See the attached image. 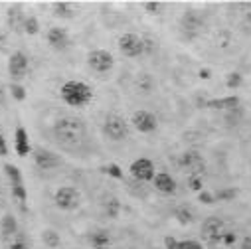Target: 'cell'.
Segmentation results:
<instances>
[{"mask_svg":"<svg viewBox=\"0 0 251 249\" xmlns=\"http://www.w3.org/2000/svg\"><path fill=\"white\" fill-rule=\"evenodd\" d=\"M133 87L141 95H151L156 89V79L149 72H141V74H137V77L133 81Z\"/></svg>","mask_w":251,"mask_h":249,"instance_id":"cell-17","label":"cell"},{"mask_svg":"<svg viewBox=\"0 0 251 249\" xmlns=\"http://www.w3.org/2000/svg\"><path fill=\"white\" fill-rule=\"evenodd\" d=\"M243 117H245V111H243V107L239 105V107H235V109H231V111H226L224 121H226L227 127H237V124L243 121Z\"/></svg>","mask_w":251,"mask_h":249,"instance_id":"cell-25","label":"cell"},{"mask_svg":"<svg viewBox=\"0 0 251 249\" xmlns=\"http://www.w3.org/2000/svg\"><path fill=\"white\" fill-rule=\"evenodd\" d=\"M143 6L149 14H160L162 12V2H154V0H149V2H145Z\"/></svg>","mask_w":251,"mask_h":249,"instance_id":"cell-36","label":"cell"},{"mask_svg":"<svg viewBox=\"0 0 251 249\" xmlns=\"http://www.w3.org/2000/svg\"><path fill=\"white\" fill-rule=\"evenodd\" d=\"M239 97L237 95H227V97H218V99H210L204 103V107L208 109H214V111H231L235 107H239Z\"/></svg>","mask_w":251,"mask_h":249,"instance_id":"cell-18","label":"cell"},{"mask_svg":"<svg viewBox=\"0 0 251 249\" xmlns=\"http://www.w3.org/2000/svg\"><path fill=\"white\" fill-rule=\"evenodd\" d=\"M40 32V20L36 16H28L24 22V34L26 36H36Z\"/></svg>","mask_w":251,"mask_h":249,"instance_id":"cell-29","label":"cell"},{"mask_svg":"<svg viewBox=\"0 0 251 249\" xmlns=\"http://www.w3.org/2000/svg\"><path fill=\"white\" fill-rule=\"evenodd\" d=\"M239 247H241V249H251V235H245V237L241 239Z\"/></svg>","mask_w":251,"mask_h":249,"instance_id":"cell-41","label":"cell"},{"mask_svg":"<svg viewBox=\"0 0 251 249\" xmlns=\"http://www.w3.org/2000/svg\"><path fill=\"white\" fill-rule=\"evenodd\" d=\"M111 241L113 239H111V233L107 229H97L89 235V243L93 249H107L111 245Z\"/></svg>","mask_w":251,"mask_h":249,"instance_id":"cell-22","label":"cell"},{"mask_svg":"<svg viewBox=\"0 0 251 249\" xmlns=\"http://www.w3.org/2000/svg\"><path fill=\"white\" fill-rule=\"evenodd\" d=\"M51 141L72 156H85L91 150L89 129L81 117L64 115L51 127Z\"/></svg>","mask_w":251,"mask_h":249,"instance_id":"cell-1","label":"cell"},{"mask_svg":"<svg viewBox=\"0 0 251 249\" xmlns=\"http://www.w3.org/2000/svg\"><path fill=\"white\" fill-rule=\"evenodd\" d=\"M32 158H34V164L40 170H53V168H59L61 164H64V158H61L57 152H51L44 147L32 149Z\"/></svg>","mask_w":251,"mask_h":249,"instance_id":"cell-9","label":"cell"},{"mask_svg":"<svg viewBox=\"0 0 251 249\" xmlns=\"http://www.w3.org/2000/svg\"><path fill=\"white\" fill-rule=\"evenodd\" d=\"M103 135L113 141V143H121V141H127L131 135V127H129V121L125 119L123 115L117 113H109L103 121V127H101Z\"/></svg>","mask_w":251,"mask_h":249,"instance_id":"cell-3","label":"cell"},{"mask_svg":"<svg viewBox=\"0 0 251 249\" xmlns=\"http://www.w3.org/2000/svg\"><path fill=\"white\" fill-rule=\"evenodd\" d=\"M119 46V51L125 55V57H141L147 48H145V38L135 34V32H127V34H123L117 42Z\"/></svg>","mask_w":251,"mask_h":249,"instance_id":"cell-6","label":"cell"},{"mask_svg":"<svg viewBox=\"0 0 251 249\" xmlns=\"http://www.w3.org/2000/svg\"><path fill=\"white\" fill-rule=\"evenodd\" d=\"M180 26L188 36H196L204 28V18L198 10H186L180 18Z\"/></svg>","mask_w":251,"mask_h":249,"instance_id":"cell-14","label":"cell"},{"mask_svg":"<svg viewBox=\"0 0 251 249\" xmlns=\"http://www.w3.org/2000/svg\"><path fill=\"white\" fill-rule=\"evenodd\" d=\"M241 83H243V75H241L239 72H231V74H227V77H226V85H227V89H239Z\"/></svg>","mask_w":251,"mask_h":249,"instance_id":"cell-30","label":"cell"},{"mask_svg":"<svg viewBox=\"0 0 251 249\" xmlns=\"http://www.w3.org/2000/svg\"><path fill=\"white\" fill-rule=\"evenodd\" d=\"M226 233V224L218 216H210L202 222V237L208 245H218L222 243V237Z\"/></svg>","mask_w":251,"mask_h":249,"instance_id":"cell-7","label":"cell"},{"mask_svg":"<svg viewBox=\"0 0 251 249\" xmlns=\"http://www.w3.org/2000/svg\"><path fill=\"white\" fill-rule=\"evenodd\" d=\"M10 249H26V247H24V243H20V241H14V243L10 245Z\"/></svg>","mask_w":251,"mask_h":249,"instance_id":"cell-43","label":"cell"},{"mask_svg":"<svg viewBox=\"0 0 251 249\" xmlns=\"http://www.w3.org/2000/svg\"><path fill=\"white\" fill-rule=\"evenodd\" d=\"M93 87L85 81H79V79H70L61 85L59 89V97L66 105L70 107H77V109H83L87 107L91 101H93Z\"/></svg>","mask_w":251,"mask_h":249,"instance_id":"cell-2","label":"cell"},{"mask_svg":"<svg viewBox=\"0 0 251 249\" xmlns=\"http://www.w3.org/2000/svg\"><path fill=\"white\" fill-rule=\"evenodd\" d=\"M200 77L202 79H208L210 77V70H200Z\"/></svg>","mask_w":251,"mask_h":249,"instance_id":"cell-44","label":"cell"},{"mask_svg":"<svg viewBox=\"0 0 251 249\" xmlns=\"http://www.w3.org/2000/svg\"><path fill=\"white\" fill-rule=\"evenodd\" d=\"M28 70H30V57H28L24 51H20V50L12 51L10 57H8V74H10V77L14 79V83H16L18 79L26 77Z\"/></svg>","mask_w":251,"mask_h":249,"instance_id":"cell-11","label":"cell"},{"mask_svg":"<svg viewBox=\"0 0 251 249\" xmlns=\"http://www.w3.org/2000/svg\"><path fill=\"white\" fill-rule=\"evenodd\" d=\"M26 14L22 10L20 4H12L8 10H6V24L12 32H24V22H26Z\"/></svg>","mask_w":251,"mask_h":249,"instance_id":"cell-16","label":"cell"},{"mask_svg":"<svg viewBox=\"0 0 251 249\" xmlns=\"http://www.w3.org/2000/svg\"><path fill=\"white\" fill-rule=\"evenodd\" d=\"M178 249H206L204 243L196 241V239H182L178 241Z\"/></svg>","mask_w":251,"mask_h":249,"instance_id":"cell-34","label":"cell"},{"mask_svg":"<svg viewBox=\"0 0 251 249\" xmlns=\"http://www.w3.org/2000/svg\"><path fill=\"white\" fill-rule=\"evenodd\" d=\"M6 154H8V143L4 135H0V156H6Z\"/></svg>","mask_w":251,"mask_h":249,"instance_id":"cell-39","label":"cell"},{"mask_svg":"<svg viewBox=\"0 0 251 249\" xmlns=\"http://www.w3.org/2000/svg\"><path fill=\"white\" fill-rule=\"evenodd\" d=\"M87 66L95 74H109L115 68V57L107 50H91L87 53Z\"/></svg>","mask_w":251,"mask_h":249,"instance_id":"cell-8","label":"cell"},{"mask_svg":"<svg viewBox=\"0 0 251 249\" xmlns=\"http://www.w3.org/2000/svg\"><path fill=\"white\" fill-rule=\"evenodd\" d=\"M235 196H237V190H235V188H226V190H220V192L216 194V200L229 202V200H233Z\"/></svg>","mask_w":251,"mask_h":249,"instance_id":"cell-35","label":"cell"},{"mask_svg":"<svg viewBox=\"0 0 251 249\" xmlns=\"http://www.w3.org/2000/svg\"><path fill=\"white\" fill-rule=\"evenodd\" d=\"M53 204L61 212H75L81 206V194L74 186H61L53 194Z\"/></svg>","mask_w":251,"mask_h":249,"instance_id":"cell-4","label":"cell"},{"mask_svg":"<svg viewBox=\"0 0 251 249\" xmlns=\"http://www.w3.org/2000/svg\"><path fill=\"white\" fill-rule=\"evenodd\" d=\"M152 186H154V190L164 194V196H174L176 194V188H178V184L176 180L168 174V172H158L152 180Z\"/></svg>","mask_w":251,"mask_h":249,"instance_id":"cell-15","label":"cell"},{"mask_svg":"<svg viewBox=\"0 0 251 249\" xmlns=\"http://www.w3.org/2000/svg\"><path fill=\"white\" fill-rule=\"evenodd\" d=\"M12 198L20 204H24L28 200V192H26L24 186H12Z\"/></svg>","mask_w":251,"mask_h":249,"instance_id":"cell-33","label":"cell"},{"mask_svg":"<svg viewBox=\"0 0 251 249\" xmlns=\"http://www.w3.org/2000/svg\"><path fill=\"white\" fill-rule=\"evenodd\" d=\"M131 124L143 135H151L158 129V119L154 113L147 111V109H141V111H135L133 117H131Z\"/></svg>","mask_w":251,"mask_h":249,"instance_id":"cell-10","label":"cell"},{"mask_svg":"<svg viewBox=\"0 0 251 249\" xmlns=\"http://www.w3.org/2000/svg\"><path fill=\"white\" fill-rule=\"evenodd\" d=\"M40 237H42L46 249H57V247L61 245V237H59V233H57L55 229H51V227L42 229V235H40Z\"/></svg>","mask_w":251,"mask_h":249,"instance_id":"cell-24","label":"cell"},{"mask_svg":"<svg viewBox=\"0 0 251 249\" xmlns=\"http://www.w3.org/2000/svg\"><path fill=\"white\" fill-rule=\"evenodd\" d=\"M0 107H6V85L0 83Z\"/></svg>","mask_w":251,"mask_h":249,"instance_id":"cell-40","label":"cell"},{"mask_svg":"<svg viewBox=\"0 0 251 249\" xmlns=\"http://www.w3.org/2000/svg\"><path fill=\"white\" fill-rule=\"evenodd\" d=\"M51 14L61 20H72V18H75L77 8H75V4L66 2V0H57V2L51 4Z\"/></svg>","mask_w":251,"mask_h":249,"instance_id":"cell-20","label":"cell"},{"mask_svg":"<svg viewBox=\"0 0 251 249\" xmlns=\"http://www.w3.org/2000/svg\"><path fill=\"white\" fill-rule=\"evenodd\" d=\"M101 172L107 174L109 178L125 180V172H123V168H121L119 164H115V162H111V164H103V166H101Z\"/></svg>","mask_w":251,"mask_h":249,"instance_id":"cell-27","label":"cell"},{"mask_svg":"<svg viewBox=\"0 0 251 249\" xmlns=\"http://www.w3.org/2000/svg\"><path fill=\"white\" fill-rule=\"evenodd\" d=\"M46 40H48V46L55 51H66L70 46H72V38L68 34L66 28H61V26H53L48 30L46 34Z\"/></svg>","mask_w":251,"mask_h":249,"instance_id":"cell-13","label":"cell"},{"mask_svg":"<svg viewBox=\"0 0 251 249\" xmlns=\"http://www.w3.org/2000/svg\"><path fill=\"white\" fill-rule=\"evenodd\" d=\"M131 176L139 182V184H147V182H152L154 176H156V168H154V162L151 158H137L133 164H131Z\"/></svg>","mask_w":251,"mask_h":249,"instance_id":"cell-12","label":"cell"},{"mask_svg":"<svg viewBox=\"0 0 251 249\" xmlns=\"http://www.w3.org/2000/svg\"><path fill=\"white\" fill-rule=\"evenodd\" d=\"M4 46H6V36L0 34V51H4Z\"/></svg>","mask_w":251,"mask_h":249,"instance_id":"cell-42","label":"cell"},{"mask_svg":"<svg viewBox=\"0 0 251 249\" xmlns=\"http://www.w3.org/2000/svg\"><path fill=\"white\" fill-rule=\"evenodd\" d=\"M18 233V222L12 214H4L2 218H0V235H2V239H10Z\"/></svg>","mask_w":251,"mask_h":249,"instance_id":"cell-21","label":"cell"},{"mask_svg":"<svg viewBox=\"0 0 251 249\" xmlns=\"http://www.w3.org/2000/svg\"><path fill=\"white\" fill-rule=\"evenodd\" d=\"M194 218H196L194 210L188 208V206H178V208L174 210V220H176L180 225H190V224L194 222Z\"/></svg>","mask_w":251,"mask_h":249,"instance_id":"cell-23","label":"cell"},{"mask_svg":"<svg viewBox=\"0 0 251 249\" xmlns=\"http://www.w3.org/2000/svg\"><path fill=\"white\" fill-rule=\"evenodd\" d=\"M198 200H200L202 204H206V206H212V204L216 202V196H214L212 192H208V190H202V192L198 194Z\"/></svg>","mask_w":251,"mask_h":249,"instance_id":"cell-37","label":"cell"},{"mask_svg":"<svg viewBox=\"0 0 251 249\" xmlns=\"http://www.w3.org/2000/svg\"><path fill=\"white\" fill-rule=\"evenodd\" d=\"M188 188L200 194L204 190V176H188Z\"/></svg>","mask_w":251,"mask_h":249,"instance_id":"cell-31","label":"cell"},{"mask_svg":"<svg viewBox=\"0 0 251 249\" xmlns=\"http://www.w3.org/2000/svg\"><path fill=\"white\" fill-rule=\"evenodd\" d=\"M178 166L188 176H204L206 172V160L198 150H186L178 158Z\"/></svg>","mask_w":251,"mask_h":249,"instance_id":"cell-5","label":"cell"},{"mask_svg":"<svg viewBox=\"0 0 251 249\" xmlns=\"http://www.w3.org/2000/svg\"><path fill=\"white\" fill-rule=\"evenodd\" d=\"M8 89H10V95H12L14 101H24V99H26V89H24L20 83H14V81H12V83L8 85Z\"/></svg>","mask_w":251,"mask_h":249,"instance_id":"cell-32","label":"cell"},{"mask_svg":"<svg viewBox=\"0 0 251 249\" xmlns=\"http://www.w3.org/2000/svg\"><path fill=\"white\" fill-rule=\"evenodd\" d=\"M4 174L8 176V180H10L12 186H24V178H22V172H20L18 166L6 162V164H4Z\"/></svg>","mask_w":251,"mask_h":249,"instance_id":"cell-26","label":"cell"},{"mask_svg":"<svg viewBox=\"0 0 251 249\" xmlns=\"http://www.w3.org/2000/svg\"><path fill=\"white\" fill-rule=\"evenodd\" d=\"M164 247L166 249H178V239L172 237V235H166L164 237Z\"/></svg>","mask_w":251,"mask_h":249,"instance_id":"cell-38","label":"cell"},{"mask_svg":"<svg viewBox=\"0 0 251 249\" xmlns=\"http://www.w3.org/2000/svg\"><path fill=\"white\" fill-rule=\"evenodd\" d=\"M119 212H121V202L115 196H111L105 202V216L111 218V220H115V218H119Z\"/></svg>","mask_w":251,"mask_h":249,"instance_id":"cell-28","label":"cell"},{"mask_svg":"<svg viewBox=\"0 0 251 249\" xmlns=\"http://www.w3.org/2000/svg\"><path fill=\"white\" fill-rule=\"evenodd\" d=\"M14 150L18 156H28L32 152V145H30V137H28V131L24 127H18L14 131Z\"/></svg>","mask_w":251,"mask_h":249,"instance_id":"cell-19","label":"cell"}]
</instances>
